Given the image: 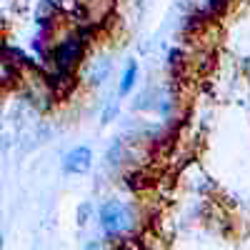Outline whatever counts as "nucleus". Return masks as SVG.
<instances>
[{
  "label": "nucleus",
  "instance_id": "5",
  "mask_svg": "<svg viewBox=\"0 0 250 250\" xmlns=\"http://www.w3.org/2000/svg\"><path fill=\"white\" fill-rule=\"evenodd\" d=\"M135 75H138V65L130 60V62H128V68H125L123 83H120V93H130V88L135 85Z\"/></svg>",
  "mask_w": 250,
  "mask_h": 250
},
{
  "label": "nucleus",
  "instance_id": "4",
  "mask_svg": "<svg viewBox=\"0 0 250 250\" xmlns=\"http://www.w3.org/2000/svg\"><path fill=\"white\" fill-rule=\"evenodd\" d=\"M110 75V60H98L93 62V68H90V83H105V78Z\"/></svg>",
  "mask_w": 250,
  "mask_h": 250
},
{
  "label": "nucleus",
  "instance_id": "3",
  "mask_svg": "<svg viewBox=\"0 0 250 250\" xmlns=\"http://www.w3.org/2000/svg\"><path fill=\"white\" fill-rule=\"evenodd\" d=\"M80 53H83V40H80V35H70L68 40H62L60 43V48H58V65L65 70V68H70V65H75V60L80 58Z\"/></svg>",
  "mask_w": 250,
  "mask_h": 250
},
{
  "label": "nucleus",
  "instance_id": "7",
  "mask_svg": "<svg viewBox=\"0 0 250 250\" xmlns=\"http://www.w3.org/2000/svg\"><path fill=\"white\" fill-rule=\"evenodd\" d=\"M220 3H223V0H210V5H213V8H218Z\"/></svg>",
  "mask_w": 250,
  "mask_h": 250
},
{
  "label": "nucleus",
  "instance_id": "2",
  "mask_svg": "<svg viewBox=\"0 0 250 250\" xmlns=\"http://www.w3.org/2000/svg\"><path fill=\"white\" fill-rule=\"evenodd\" d=\"M90 163H93L90 148H88V145H78V148H73V150L65 155V160H62V168H65V173L80 175V173H85V170L90 168Z\"/></svg>",
  "mask_w": 250,
  "mask_h": 250
},
{
  "label": "nucleus",
  "instance_id": "1",
  "mask_svg": "<svg viewBox=\"0 0 250 250\" xmlns=\"http://www.w3.org/2000/svg\"><path fill=\"white\" fill-rule=\"evenodd\" d=\"M98 220H100V228L105 230L108 235L113 238H120L125 235L133 228V210L128 203H120V200H108L100 205L98 210Z\"/></svg>",
  "mask_w": 250,
  "mask_h": 250
},
{
  "label": "nucleus",
  "instance_id": "6",
  "mask_svg": "<svg viewBox=\"0 0 250 250\" xmlns=\"http://www.w3.org/2000/svg\"><path fill=\"white\" fill-rule=\"evenodd\" d=\"M83 250H108V248H105V245H100V243H88Z\"/></svg>",
  "mask_w": 250,
  "mask_h": 250
}]
</instances>
